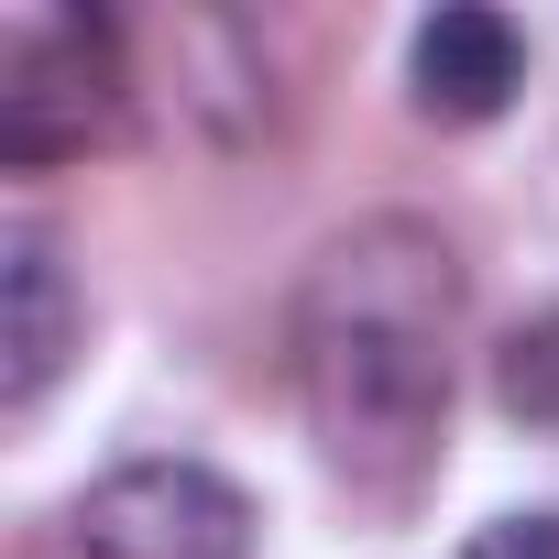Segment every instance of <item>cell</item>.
<instances>
[{"label":"cell","instance_id":"6da1fadb","mask_svg":"<svg viewBox=\"0 0 559 559\" xmlns=\"http://www.w3.org/2000/svg\"><path fill=\"white\" fill-rule=\"evenodd\" d=\"M450 330H461V263L428 219H362L319 252L297 308V395L319 461L406 504L450 439Z\"/></svg>","mask_w":559,"mask_h":559},{"label":"cell","instance_id":"7a4b0ae2","mask_svg":"<svg viewBox=\"0 0 559 559\" xmlns=\"http://www.w3.org/2000/svg\"><path fill=\"white\" fill-rule=\"evenodd\" d=\"M78 559H252V493L209 461H121L67 504Z\"/></svg>","mask_w":559,"mask_h":559},{"label":"cell","instance_id":"3957f363","mask_svg":"<svg viewBox=\"0 0 559 559\" xmlns=\"http://www.w3.org/2000/svg\"><path fill=\"white\" fill-rule=\"evenodd\" d=\"M121 132V45L110 23H23L0 56V154L67 165Z\"/></svg>","mask_w":559,"mask_h":559},{"label":"cell","instance_id":"277c9868","mask_svg":"<svg viewBox=\"0 0 559 559\" xmlns=\"http://www.w3.org/2000/svg\"><path fill=\"white\" fill-rule=\"evenodd\" d=\"M88 341V297L45 230L0 241V406H45V384L78 362Z\"/></svg>","mask_w":559,"mask_h":559},{"label":"cell","instance_id":"5b68a950","mask_svg":"<svg viewBox=\"0 0 559 559\" xmlns=\"http://www.w3.org/2000/svg\"><path fill=\"white\" fill-rule=\"evenodd\" d=\"M406 78H417V110L428 121H493L515 88H526V45L504 12H428L417 45H406Z\"/></svg>","mask_w":559,"mask_h":559},{"label":"cell","instance_id":"8992f818","mask_svg":"<svg viewBox=\"0 0 559 559\" xmlns=\"http://www.w3.org/2000/svg\"><path fill=\"white\" fill-rule=\"evenodd\" d=\"M493 406H504L526 439H559V308L526 319V330L493 352Z\"/></svg>","mask_w":559,"mask_h":559},{"label":"cell","instance_id":"52a82bcc","mask_svg":"<svg viewBox=\"0 0 559 559\" xmlns=\"http://www.w3.org/2000/svg\"><path fill=\"white\" fill-rule=\"evenodd\" d=\"M461 559H559V515H493Z\"/></svg>","mask_w":559,"mask_h":559}]
</instances>
